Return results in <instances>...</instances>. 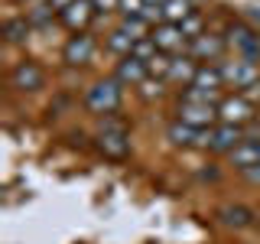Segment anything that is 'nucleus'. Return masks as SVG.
<instances>
[{"label":"nucleus","instance_id":"nucleus-25","mask_svg":"<svg viewBox=\"0 0 260 244\" xmlns=\"http://www.w3.org/2000/svg\"><path fill=\"white\" fill-rule=\"evenodd\" d=\"M94 4V13H111V10H120V0H91Z\"/></svg>","mask_w":260,"mask_h":244},{"label":"nucleus","instance_id":"nucleus-12","mask_svg":"<svg viewBox=\"0 0 260 244\" xmlns=\"http://www.w3.org/2000/svg\"><path fill=\"white\" fill-rule=\"evenodd\" d=\"M234 169H250V166H260V134H244V140L228 153Z\"/></svg>","mask_w":260,"mask_h":244},{"label":"nucleus","instance_id":"nucleus-23","mask_svg":"<svg viewBox=\"0 0 260 244\" xmlns=\"http://www.w3.org/2000/svg\"><path fill=\"white\" fill-rule=\"evenodd\" d=\"M159 81H162V78H153V75L146 78L143 85H140V88H143V98H159V95H162V85H159Z\"/></svg>","mask_w":260,"mask_h":244},{"label":"nucleus","instance_id":"nucleus-2","mask_svg":"<svg viewBox=\"0 0 260 244\" xmlns=\"http://www.w3.org/2000/svg\"><path fill=\"white\" fill-rule=\"evenodd\" d=\"M120 81L117 78H101V81H94L91 88H88V95H85V108L91 111V114H114L120 108Z\"/></svg>","mask_w":260,"mask_h":244},{"label":"nucleus","instance_id":"nucleus-26","mask_svg":"<svg viewBox=\"0 0 260 244\" xmlns=\"http://www.w3.org/2000/svg\"><path fill=\"white\" fill-rule=\"evenodd\" d=\"M244 179H247V182H254V186H260V166L244 169Z\"/></svg>","mask_w":260,"mask_h":244},{"label":"nucleus","instance_id":"nucleus-17","mask_svg":"<svg viewBox=\"0 0 260 244\" xmlns=\"http://www.w3.org/2000/svg\"><path fill=\"white\" fill-rule=\"evenodd\" d=\"M195 72H199V62L192 55H173V65H169L166 81H176V85H192Z\"/></svg>","mask_w":260,"mask_h":244},{"label":"nucleus","instance_id":"nucleus-24","mask_svg":"<svg viewBox=\"0 0 260 244\" xmlns=\"http://www.w3.org/2000/svg\"><path fill=\"white\" fill-rule=\"evenodd\" d=\"M120 10L127 16H140L143 13V0H120Z\"/></svg>","mask_w":260,"mask_h":244},{"label":"nucleus","instance_id":"nucleus-4","mask_svg":"<svg viewBox=\"0 0 260 244\" xmlns=\"http://www.w3.org/2000/svg\"><path fill=\"white\" fill-rule=\"evenodd\" d=\"M224 39H228V49H234L241 59H250V62L260 59V33L257 29L244 26V23H231Z\"/></svg>","mask_w":260,"mask_h":244},{"label":"nucleus","instance_id":"nucleus-5","mask_svg":"<svg viewBox=\"0 0 260 244\" xmlns=\"http://www.w3.org/2000/svg\"><path fill=\"white\" fill-rule=\"evenodd\" d=\"M254 117H257V108H254V101H247L244 95L221 98V104H218V120H221V124L247 127V124H254Z\"/></svg>","mask_w":260,"mask_h":244},{"label":"nucleus","instance_id":"nucleus-11","mask_svg":"<svg viewBox=\"0 0 260 244\" xmlns=\"http://www.w3.org/2000/svg\"><path fill=\"white\" fill-rule=\"evenodd\" d=\"M244 140V127H234V124H218V127H211L208 130V143H205V150L208 153H231L234 146H238Z\"/></svg>","mask_w":260,"mask_h":244},{"label":"nucleus","instance_id":"nucleus-28","mask_svg":"<svg viewBox=\"0 0 260 244\" xmlns=\"http://www.w3.org/2000/svg\"><path fill=\"white\" fill-rule=\"evenodd\" d=\"M166 0H143V7H162Z\"/></svg>","mask_w":260,"mask_h":244},{"label":"nucleus","instance_id":"nucleus-13","mask_svg":"<svg viewBox=\"0 0 260 244\" xmlns=\"http://www.w3.org/2000/svg\"><path fill=\"white\" fill-rule=\"evenodd\" d=\"M166 140L173 146H182V150H192V146H205L208 143V130H199V127H189L182 120H173L166 127Z\"/></svg>","mask_w":260,"mask_h":244},{"label":"nucleus","instance_id":"nucleus-15","mask_svg":"<svg viewBox=\"0 0 260 244\" xmlns=\"http://www.w3.org/2000/svg\"><path fill=\"white\" fill-rule=\"evenodd\" d=\"M192 88H199V92L211 95L218 104H221V92H224L221 69H218V65H199V72H195V78H192Z\"/></svg>","mask_w":260,"mask_h":244},{"label":"nucleus","instance_id":"nucleus-14","mask_svg":"<svg viewBox=\"0 0 260 244\" xmlns=\"http://www.w3.org/2000/svg\"><path fill=\"white\" fill-rule=\"evenodd\" d=\"M91 20H94V4L91 0H75V4H69L59 13V23L65 29H72V33H85V26Z\"/></svg>","mask_w":260,"mask_h":244},{"label":"nucleus","instance_id":"nucleus-1","mask_svg":"<svg viewBox=\"0 0 260 244\" xmlns=\"http://www.w3.org/2000/svg\"><path fill=\"white\" fill-rule=\"evenodd\" d=\"M98 150L108 160H127L130 157V127L124 117L108 114L98 127Z\"/></svg>","mask_w":260,"mask_h":244},{"label":"nucleus","instance_id":"nucleus-31","mask_svg":"<svg viewBox=\"0 0 260 244\" xmlns=\"http://www.w3.org/2000/svg\"><path fill=\"white\" fill-rule=\"evenodd\" d=\"M20 4H32V0H20Z\"/></svg>","mask_w":260,"mask_h":244},{"label":"nucleus","instance_id":"nucleus-30","mask_svg":"<svg viewBox=\"0 0 260 244\" xmlns=\"http://www.w3.org/2000/svg\"><path fill=\"white\" fill-rule=\"evenodd\" d=\"M254 20H257V23H260V10H257V13H254Z\"/></svg>","mask_w":260,"mask_h":244},{"label":"nucleus","instance_id":"nucleus-3","mask_svg":"<svg viewBox=\"0 0 260 244\" xmlns=\"http://www.w3.org/2000/svg\"><path fill=\"white\" fill-rule=\"evenodd\" d=\"M221 69V78H224V88H250V85H257L260 81V69H257V62H250V59H228L218 65Z\"/></svg>","mask_w":260,"mask_h":244},{"label":"nucleus","instance_id":"nucleus-32","mask_svg":"<svg viewBox=\"0 0 260 244\" xmlns=\"http://www.w3.org/2000/svg\"><path fill=\"white\" fill-rule=\"evenodd\" d=\"M257 225H260V211H257Z\"/></svg>","mask_w":260,"mask_h":244},{"label":"nucleus","instance_id":"nucleus-18","mask_svg":"<svg viewBox=\"0 0 260 244\" xmlns=\"http://www.w3.org/2000/svg\"><path fill=\"white\" fill-rule=\"evenodd\" d=\"M218 218L228 228H250L257 222V211H250L247 205H224V208H218Z\"/></svg>","mask_w":260,"mask_h":244},{"label":"nucleus","instance_id":"nucleus-27","mask_svg":"<svg viewBox=\"0 0 260 244\" xmlns=\"http://www.w3.org/2000/svg\"><path fill=\"white\" fill-rule=\"evenodd\" d=\"M69 4H75V0H49V7H52L55 13H62V10H65Z\"/></svg>","mask_w":260,"mask_h":244},{"label":"nucleus","instance_id":"nucleus-10","mask_svg":"<svg viewBox=\"0 0 260 244\" xmlns=\"http://www.w3.org/2000/svg\"><path fill=\"white\" fill-rule=\"evenodd\" d=\"M94 55V36L91 33H75L62 46V62L65 65H88Z\"/></svg>","mask_w":260,"mask_h":244},{"label":"nucleus","instance_id":"nucleus-29","mask_svg":"<svg viewBox=\"0 0 260 244\" xmlns=\"http://www.w3.org/2000/svg\"><path fill=\"white\" fill-rule=\"evenodd\" d=\"M254 124H257V134H260V111H257V117H254Z\"/></svg>","mask_w":260,"mask_h":244},{"label":"nucleus","instance_id":"nucleus-8","mask_svg":"<svg viewBox=\"0 0 260 244\" xmlns=\"http://www.w3.org/2000/svg\"><path fill=\"white\" fill-rule=\"evenodd\" d=\"M150 39L156 43L159 52H166V55L182 52V49L192 43V39L182 33V26H179V23H159V26H153V29H150Z\"/></svg>","mask_w":260,"mask_h":244},{"label":"nucleus","instance_id":"nucleus-16","mask_svg":"<svg viewBox=\"0 0 260 244\" xmlns=\"http://www.w3.org/2000/svg\"><path fill=\"white\" fill-rule=\"evenodd\" d=\"M114 78H117L120 85L137 88V85H143V81L150 78V69H146V62L137 59V55H124V59L117 62V72H114Z\"/></svg>","mask_w":260,"mask_h":244},{"label":"nucleus","instance_id":"nucleus-20","mask_svg":"<svg viewBox=\"0 0 260 244\" xmlns=\"http://www.w3.org/2000/svg\"><path fill=\"white\" fill-rule=\"evenodd\" d=\"M29 33H32V23L26 20V16H10V20H4V39L7 43L20 46V43L29 39Z\"/></svg>","mask_w":260,"mask_h":244},{"label":"nucleus","instance_id":"nucleus-6","mask_svg":"<svg viewBox=\"0 0 260 244\" xmlns=\"http://www.w3.org/2000/svg\"><path fill=\"white\" fill-rule=\"evenodd\" d=\"M176 120L199 130L218 127V104H195V101H179L176 104Z\"/></svg>","mask_w":260,"mask_h":244},{"label":"nucleus","instance_id":"nucleus-22","mask_svg":"<svg viewBox=\"0 0 260 244\" xmlns=\"http://www.w3.org/2000/svg\"><path fill=\"white\" fill-rule=\"evenodd\" d=\"M26 20L32 23V29H46L49 23L55 20V10H52L49 4H36L32 10H26Z\"/></svg>","mask_w":260,"mask_h":244},{"label":"nucleus","instance_id":"nucleus-21","mask_svg":"<svg viewBox=\"0 0 260 244\" xmlns=\"http://www.w3.org/2000/svg\"><path fill=\"white\" fill-rule=\"evenodd\" d=\"M137 43H140V39H134V36H130V33H127L124 26H120V29H114L111 36H108V49H111L114 55H120V59L134 52V46H137Z\"/></svg>","mask_w":260,"mask_h":244},{"label":"nucleus","instance_id":"nucleus-19","mask_svg":"<svg viewBox=\"0 0 260 244\" xmlns=\"http://www.w3.org/2000/svg\"><path fill=\"white\" fill-rule=\"evenodd\" d=\"M192 13H195V0H166L162 4V23H179L182 26Z\"/></svg>","mask_w":260,"mask_h":244},{"label":"nucleus","instance_id":"nucleus-7","mask_svg":"<svg viewBox=\"0 0 260 244\" xmlns=\"http://www.w3.org/2000/svg\"><path fill=\"white\" fill-rule=\"evenodd\" d=\"M7 81H10L13 92H39V88L46 85V72H43L39 62L23 59V62H16L10 69V78H7Z\"/></svg>","mask_w":260,"mask_h":244},{"label":"nucleus","instance_id":"nucleus-9","mask_svg":"<svg viewBox=\"0 0 260 244\" xmlns=\"http://www.w3.org/2000/svg\"><path fill=\"white\" fill-rule=\"evenodd\" d=\"M224 49H228V39H224V36H215V33H202V36H195L192 43H189V55H192L195 62L208 65V62L221 59Z\"/></svg>","mask_w":260,"mask_h":244}]
</instances>
